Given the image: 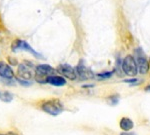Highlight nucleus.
Listing matches in <instances>:
<instances>
[{
	"mask_svg": "<svg viewBox=\"0 0 150 135\" xmlns=\"http://www.w3.org/2000/svg\"><path fill=\"white\" fill-rule=\"evenodd\" d=\"M40 108L42 111L52 116H57L60 113L63 112L64 105L59 99L57 98H52V99H48L44 102L41 103Z\"/></svg>",
	"mask_w": 150,
	"mask_h": 135,
	"instance_id": "obj_1",
	"label": "nucleus"
},
{
	"mask_svg": "<svg viewBox=\"0 0 150 135\" xmlns=\"http://www.w3.org/2000/svg\"><path fill=\"white\" fill-rule=\"evenodd\" d=\"M56 69H54L52 66L48 64H40L35 67V80L39 83H46V80L48 77L52 76L55 74Z\"/></svg>",
	"mask_w": 150,
	"mask_h": 135,
	"instance_id": "obj_2",
	"label": "nucleus"
},
{
	"mask_svg": "<svg viewBox=\"0 0 150 135\" xmlns=\"http://www.w3.org/2000/svg\"><path fill=\"white\" fill-rule=\"evenodd\" d=\"M121 68H122L123 72L128 76L134 77L137 73H138V67H137L135 58L132 56V55H127V56L123 59L122 64H121Z\"/></svg>",
	"mask_w": 150,
	"mask_h": 135,
	"instance_id": "obj_3",
	"label": "nucleus"
},
{
	"mask_svg": "<svg viewBox=\"0 0 150 135\" xmlns=\"http://www.w3.org/2000/svg\"><path fill=\"white\" fill-rule=\"evenodd\" d=\"M11 49H12V51H13V52H17L18 50L27 51L29 53H31V54H32L34 57H36V58L43 59L42 55H41L40 53H38L37 51H35V50L33 49V48L25 41V40H21V39L14 40L13 43H12V45H11Z\"/></svg>",
	"mask_w": 150,
	"mask_h": 135,
	"instance_id": "obj_4",
	"label": "nucleus"
},
{
	"mask_svg": "<svg viewBox=\"0 0 150 135\" xmlns=\"http://www.w3.org/2000/svg\"><path fill=\"white\" fill-rule=\"evenodd\" d=\"M135 61H136L138 71L141 74H146L149 70V62L147 60V57L141 48H137L135 50Z\"/></svg>",
	"mask_w": 150,
	"mask_h": 135,
	"instance_id": "obj_5",
	"label": "nucleus"
},
{
	"mask_svg": "<svg viewBox=\"0 0 150 135\" xmlns=\"http://www.w3.org/2000/svg\"><path fill=\"white\" fill-rule=\"evenodd\" d=\"M17 74L19 78L24 79V80H30L35 74V70H33V65L30 62H23V63L18 64Z\"/></svg>",
	"mask_w": 150,
	"mask_h": 135,
	"instance_id": "obj_6",
	"label": "nucleus"
},
{
	"mask_svg": "<svg viewBox=\"0 0 150 135\" xmlns=\"http://www.w3.org/2000/svg\"><path fill=\"white\" fill-rule=\"evenodd\" d=\"M56 72L70 80H75L77 78L76 70L69 64H60L56 68Z\"/></svg>",
	"mask_w": 150,
	"mask_h": 135,
	"instance_id": "obj_7",
	"label": "nucleus"
},
{
	"mask_svg": "<svg viewBox=\"0 0 150 135\" xmlns=\"http://www.w3.org/2000/svg\"><path fill=\"white\" fill-rule=\"evenodd\" d=\"M75 70H76L77 77L81 80H88V79H92L95 77L91 69H89L88 67H86L83 64V61H80V63L77 65Z\"/></svg>",
	"mask_w": 150,
	"mask_h": 135,
	"instance_id": "obj_8",
	"label": "nucleus"
},
{
	"mask_svg": "<svg viewBox=\"0 0 150 135\" xmlns=\"http://www.w3.org/2000/svg\"><path fill=\"white\" fill-rule=\"evenodd\" d=\"M0 77L7 80H11L14 78V71L12 70L10 65L3 61H0Z\"/></svg>",
	"mask_w": 150,
	"mask_h": 135,
	"instance_id": "obj_9",
	"label": "nucleus"
},
{
	"mask_svg": "<svg viewBox=\"0 0 150 135\" xmlns=\"http://www.w3.org/2000/svg\"><path fill=\"white\" fill-rule=\"evenodd\" d=\"M46 83L51 84L53 86H57V87H60V86H64L66 84V80L63 76H58V75H52L50 77H48Z\"/></svg>",
	"mask_w": 150,
	"mask_h": 135,
	"instance_id": "obj_10",
	"label": "nucleus"
},
{
	"mask_svg": "<svg viewBox=\"0 0 150 135\" xmlns=\"http://www.w3.org/2000/svg\"><path fill=\"white\" fill-rule=\"evenodd\" d=\"M119 126L124 132H129L134 127V122L128 117H122L119 121Z\"/></svg>",
	"mask_w": 150,
	"mask_h": 135,
	"instance_id": "obj_11",
	"label": "nucleus"
},
{
	"mask_svg": "<svg viewBox=\"0 0 150 135\" xmlns=\"http://www.w3.org/2000/svg\"><path fill=\"white\" fill-rule=\"evenodd\" d=\"M14 96L13 94L9 91L6 90H1L0 91V100L2 102H5V103H10L12 100H13Z\"/></svg>",
	"mask_w": 150,
	"mask_h": 135,
	"instance_id": "obj_12",
	"label": "nucleus"
},
{
	"mask_svg": "<svg viewBox=\"0 0 150 135\" xmlns=\"http://www.w3.org/2000/svg\"><path fill=\"white\" fill-rule=\"evenodd\" d=\"M112 74H113V72L111 71V72H109V71H107V72H102V73H98L97 75H96V77H97L98 79H108V78H110L111 76H112Z\"/></svg>",
	"mask_w": 150,
	"mask_h": 135,
	"instance_id": "obj_13",
	"label": "nucleus"
},
{
	"mask_svg": "<svg viewBox=\"0 0 150 135\" xmlns=\"http://www.w3.org/2000/svg\"><path fill=\"white\" fill-rule=\"evenodd\" d=\"M108 101H109L111 105H116L119 101V97H118V95H112L108 98Z\"/></svg>",
	"mask_w": 150,
	"mask_h": 135,
	"instance_id": "obj_14",
	"label": "nucleus"
},
{
	"mask_svg": "<svg viewBox=\"0 0 150 135\" xmlns=\"http://www.w3.org/2000/svg\"><path fill=\"white\" fill-rule=\"evenodd\" d=\"M16 80H17V82H19L23 86H30L31 85V82L29 80H24V79H21V78H16Z\"/></svg>",
	"mask_w": 150,
	"mask_h": 135,
	"instance_id": "obj_15",
	"label": "nucleus"
},
{
	"mask_svg": "<svg viewBox=\"0 0 150 135\" xmlns=\"http://www.w3.org/2000/svg\"><path fill=\"white\" fill-rule=\"evenodd\" d=\"M8 62H9V64H11V65H18V62H17V60H16L15 58H11V57H8Z\"/></svg>",
	"mask_w": 150,
	"mask_h": 135,
	"instance_id": "obj_16",
	"label": "nucleus"
},
{
	"mask_svg": "<svg viewBox=\"0 0 150 135\" xmlns=\"http://www.w3.org/2000/svg\"><path fill=\"white\" fill-rule=\"evenodd\" d=\"M137 80L138 79H126V80H124V82H126V83H136L137 82Z\"/></svg>",
	"mask_w": 150,
	"mask_h": 135,
	"instance_id": "obj_17",
	"label": "nucleus"
},
{
	"mask_svg": "<svg viewBox=\"0 0 150 135\" xmlns=\"http://www.w3.org/2000/svg\"><path fill=\"white\" fill-rule=\"evenodd\" d=\"M5 135H19V134H17L16 132H13V131H9V132H7Z\"/></svg>",
	"mask_w": 150,
	"mask_h": 135,
	"instance_id": "obj_18",
	"label": "nucleus"
},
{
	"mask_svg": "<svg viewBox=\"0 0 150 135\" xmlns=\"http://www.w3.org/2000/svg\"><path fill=\"white\" fill-rule=\"evenodd\" d=\"M120 135H135L134 133H130V132H122Z\"/></svg>",
	"mask_w": 150,
	"mask_h": 135,
	"instance_id": "obj_19",
	"label": "nucleus"
},
{
	"mask_svg": "<svg viewBox=\"0 0 150 135\" xmlns=\"http://www.w3.org/2000/svg\"><path fill=\"white\" fill-rule=\"evenodd\" d=\"M145 91H150V85H148V86H146V87H145Z\"/></svg>",
	"mask_w": 150,
	"mask_h": 135,
	"instance_id": "obj_20",
	"label": "nucleus"
},
{
	"mask_svg": "<svg viewBox=\"0 0 150 135\" xmlns=\"http://www.w3.org/2000/svg\"><path fill=\"white\" fill-rule=\"evenodd\" d=\"M0 135H5V134H1V133H0Z\"/></svg>",
	"mask_w": 150,
	"mask_h": 135,
	"instance_id": "obj_21",
	"label": "nucleus"
}]
</instances>
